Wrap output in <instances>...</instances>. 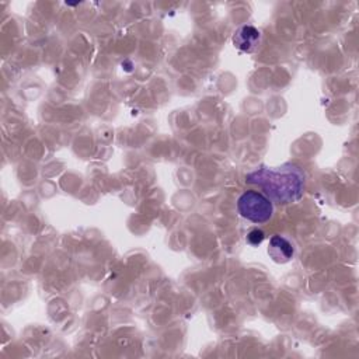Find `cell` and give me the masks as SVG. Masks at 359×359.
I'll return each mask as SVG.
<instances>
[{"label": "cell", "mask_w": 359, "mask_h": 359, "mask_svg": "<svg viewBox=\"0 0 359 359\" xmlns=\"http://www.w3.org/2000/svg\"><path fill=\"white\" fill-rule=\"evenodd\" d=\"M246 181L258 185L271 202L291 203L303 197L306 174L294 163H283L276 169L261 166L249 173Z\"/></svg>", "instance_id": "1"}, {"label": "cell", "mask_w": 359, "mask_h": 359, "mask_svg": "<svg viewBox=\"0 0 359 359\" xmlns=\"http://www.w3.org/2000/svg\"><path fill=\"white\" fill-rule=\"evenodd\" d=\"M237 210L244 219L253 224H265L272 218L274 205L264 194L246 191L237 201Z\"/></svg>", "instance_id": "2"}, {"label": "cell", "mask_w": 359, "mask_h": 359, "mask_svg": "<svg viewBox=\"0 0 359 359\" xmlns=\"http://www.w3.org/2000/svg\"><path fill=\"white\" fill-rule=\"evenodd\" d=\"M260 42H261V33L253 26L240 27L233 37V45L239 51L247 52V53L254 52L258 48Z\"/></svg>", "instance_id": "3"}, {"label": "cell", "mask_w": 359, "mask_h": 359, "mask_svg": "<svg viewBox=\"0 0 359 359\" xmlns=\"http://www.w3.org/2000/svg\"><path fill=\"white\" fill-rule=\"evenodd\" d=\"M269 257L278 264L290 262L295 256V249L292 243L282 236H272L268 244Z\"/></svg>", "instance_id": "4"}, {"label": "cell", "mask_w": 359, "mask_h": 359, "mask_svg": "<svg viewBox=\"0 0 359 359\" xmlns=\"http://www.w3.org/2000/svg\"><path fill=\"white\" fill-rule=\"evenodd\" d=\"M265 239V235L262 231L260 229H253L249 235H247V243L250 246H260Z\"/></svg>", "instance_id": "5"}]
</instances>
